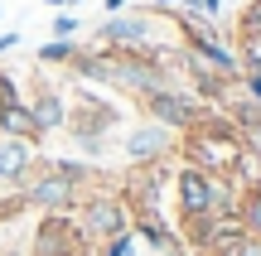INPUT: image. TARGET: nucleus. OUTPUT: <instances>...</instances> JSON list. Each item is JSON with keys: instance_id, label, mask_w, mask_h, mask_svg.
Instances as JSON below:
<instances>
[{"instance_id": "obj_1", "label": "nucleus", "mask_w": 261, "mask_h": 256, "mask_svg": "<svg viewBox=\"0 0 261 256\" xmlns=\"http://www.w3.org/2000/svg\"><path fill=\"white\" fill-rule=\"evenodd\" d=\"M121 126V106L112 102V97L92 92V87H77L73 92V106H68V140H73L77 155H87V160H102L107 155V135Z\"/></svg>"}, {"instance_id": "obj_18", "label": "nucleus", "mask_w": 261, "mask_h": 256, "mask_svg": "<svg viewBox=\"0 0 261 256\" xmlns=\"http://www.w3.org/2000/svg\"><path fill=\"white\" fill-rule=\"evenodd\" d=\"M232 34H237V44H261V0H242Z\"/></svg>"}, {"instance_id": "obj_29", "label": "nucleus", "mask_w": 261, "mask_h": 256, "mask_svg": "<svg viewBox=\"0 0 261 256\" xmlns=\"http://www.w3.org/2000/svg\"><path fill=\"white\" fill-rule=\"evenodd\" d=\"M160 256H179V247H174V251H160Z\"/></svg>"}, {"instance_id": "obj_9", "label": "nucleus", "mask_w": 261, "mask_h": 256, "mask_svg": "<svg viewBox=\"0 0 261 256\" xmlns=\"http://www.w3.org/2000/svg\"><path fill=\"white\" fill-rule=\"evenodd\" d=\"M169 189H174V213L179 218H203L213 208V174L194 169V164H179Z\"/></svg>"}, {"instance_id": "obj_16", "label": "nucleus", "mask_w": 261, "mask_h": 256, "mask_svg": "<svg viewBox=\"0 0 261 256\" xmlns=\"http://www.w3.org/2000/svg\"><path fill=\"white\" fill-rule=\"evenodd\" d=\"M77 48H83L77 39H48V44L34 48V63H39V68H68V63L77 58Z\"/></svg>"}, {"instance_id": "obj_2", "label": "nucleus", "mask_w": 261, "mask_h": 256, "mask_svg": "<svg viewBox=\"0 0 261 256\" xmlns=\"http://www.w3.org/2000/svg\"><path fill=\"white\" fill-rule=\"evenodd\" d=\"M174 155L184 164H194V169H203V174H223V179H232L237 164L247 160L237 131H184L174 140Z\"/></svg>"}, {"instance_id": "obj_10", "label": "nucleus", "mask_w": 261, "mask_h": 256, "mask_svg": "<svg viewBox=\"0 0 261 256\" xmlns=\"http://www.w3.org/2000/svg\"><path fill=\"white\" fill-rule=\"evenodd\" d=\"M174 140L179 135H169L165 126L140 121V126H130L121 135V150H126L130 164H160V160H174Z\"/></svg>"}, {"instance_id": "obj_27", "label": "nucleus", "mask_w": 261, "mask_h": 256, "mask_svg": "<svg viewBox=\"0 0 261 256\" xmlns=\"http://www.w3.org/2000/svg\"><path fill=\"white\" fill-rule=\"evenodd\" d=\"M121 10H130L126 0H107V15H121Z\"/></svg>"}, {"instance_id": "obj_22", "label": "nucleus", "mask_w": 261, "mask_h": 256, "mask_svg": "<svg viewBox=\"0 0 261 256\" xmlns=\"http://www.w3.org/2000/svg\"><path fill=\"white\" fill-rule=\"evenodd\" d=\"M237 58H242V73H256L261 77V44H242Z\"/></svg>"}, {"instance_id": "obj_8", "label": "nucleus", "mask_w": 261, "mask_h": 256, "mask_svg": "<svg viewBox=\"0 0 261 256\" xmlns=\"http://www.w3.org/2000/svg\"><path fill=\"white\" fill-rule=\"evenodd\" d=\"M169 179H174V174H169V160H160V164H130V169L121 174V184H116V193H121V203L130 213L160 208V193H165Z\"/></svg>"}, {"instance_id": "obj_4", "label": "nucleus", "mask_w": 261, "mask_h": 256, "mask_svg": "<svg viewBox=\"0 0 261 256\" xmlns=\"http://www.w3.org/2000/svg\"><path fill=\"white\" fill-rule=\"evenodd\" d=\"M130 102H136V111L145 116V121L165 126L169 135H184L189 126H194L198 106H203L189 87H145V92H136Z\"/></svg>"}, {"instance_id": "obj_17", "label": "nucleus", "mask_w": 261, "mask_h": 256, "mask_svg": "<svg viewBox=\"0 0 261 256\" xmlns=\"http://www.w3.org/2000/svg\"><path fill=\"white\" fill-rule=\"evenodd\" d=\"M48 169H58L63 179H73V184H83V189H97V174L102 169H92L87 160H77V155H54V160H44Z\"/></svg>"}, {"instance_id": "obj_12", "label": "nucleus", "mask_w": 261, "mask_h": 256, "mask_svg": "<svg viewBox=\"0 0 261 256\" xmlns=\"http://www.w3.org/2000/svg\"><path fill=\"white\" fill-rule=\"evenodd\" d=\"M0 135H10V140H24V145H34V150L48 140V131L34 121V111H29L24 92H15V97H0Z\"/></svg>"}, {"instance_id": "obj_7", "label": "nucleus", "mask_w": 261, "mask_h": 256, "mask_svg": "<svg viewBox=\"0 0 261 256\" xmlns=\"http://www.w3.org/2000/svg\"><path fill=\"white\" fill-rule=\"evenodd\" d=\"M83 184H73V179H63L58 169H48L44 160H39V169L29 174V184H24V198H29V208H39V213H77V203H83Z\"/></svg>"}, {"instance_id": "obj_6", "label": "nucleus", "mask_w": 261, "mask_h": 256, "mask_svg": "<svg viewBox=\"0 0 261 256\" xmlns=\"http://www.w3.org/2000/svg\"><path fill=\"white\" fill-rule=\"evenodd\" d=\"M29 251L34 256H92V242L83 237L73 213H39Z\"/></svg>"}, {"instance_id": "obj_14", "label": "nucleus", "mask_w": 261, "mask_h": 256, "mask_svg": "<svg viewBox=\"0 0 261 256\" xmlns=\"http://www.w3.org/2000/svg\"><path fill=\"white\" fill-rule=\"evenodd\" d=\"M130 237L145 242L150 251H174V247H179V232L165 222V213H160V208H140V213H130Z\"/></svg>"}, {"instance_id": "obj_20", "label": "nucleus", "mask_w": 261, "mask_h": 256, "mask_svg": "<svg viewBox=\"0 0 261 256\" xmlns=\"http://www.w3.org/2000/svg\"><path fill=\"white\" fill-rule=\"evenodd\" d=\"M77 34H83V19L73 10H58L54 15V39H77Z\"/></svg>"}, {"instance_id": "obj_11", "label": "nucleus", "mask_w": 261, "mask_h": 256, "mask_svg": "<svg viewBox=\"0 0 261 256\" xmlns=\"http://www.w3.org/2000/svg\"><path fill=\"white\" fill-rule=\"evenodd\" d=\"M24 102H29L34 121L44 126L48 135L63 131V121H68V92H63L58 82H48L44 73H34V77H29V87H24Z\"/></svg>"}, {"instance_id": "obj_15", "label": "nucleus", "mask_w": 261, "mask_h": 256, "mask_svg": "<svg viewBox=\"0 0 261 256\" xmlns=\"http://www.w3.org/2000/svg\"><path fill=\"white\" fill-rule=\"evenodd\" d=\"M237 218H242V227L252 232V237H261V179L237 189Z\"/></svg>"}, {"instance_id": "obj_24", "label": "nucleus", "mask_w": 261, "mask_h": 256, "mask_svg": "<svg viewBox=\"0 0 261 256\" xmlns=\"http://www.w3.org/2000/svg\"><path fill=\"white\" fill-rule=\"evenodd\" d=\"M232 256H261V237H252V232H247L242 242H237V251Z\"/></svg>"}, {"instance_id": "obj_26", "label": "nucleus", "mask_w": 261, "mask_h": 256, "mask_svg": "<svg viewBox=\"0 0 261 256\" xmlns=\"http://www.w3.org/2000/svg\"><path fill=\"white\" fill-rule=\"evenodd\" d=\"M15 48H19V34H0V58L15 53Z\"/></svg>"}, {"instance_id": "obj_19", "label": "nucleus", "mask_w": 261, "mask_h": 256, "mask_svg": "<svg viewBox=\"0 0 261 256\" xmlns=\"http://www.w3.org/2000/svg\"><path fill=\"white\" fill-rule=\"evenodd\" d=\"M19 213H29V198H24V189H5V198H0V222H15Z\"/></svg>"}, {"instance_id": "obj_30", "label": "nucleus", "mask_w": 261, "mask_h": 256, "mask_svg": "<svg viewBox=\"0 0 261 256\" xmlns=\"http://www.w3.org/2000/svg\"><path fill=\"white\" fill-rule=\"evenodd\" d=\"M0 19H5V5H0Z\"/></svg>"}, {"instance_id": "obj_21", "label": "nucleus", "mask_w": 261, "mask_h": 256, "mask_svg": "<svg viewBox=\"0 0 261 256\" xmlns=\"http://www.w3.org/2000/svg\"><path fill=\"white\" fill-rule=\"evenodd\" d=\"M136 251V237L130 232H121V237H112V242H102V247H92V256H130Z\"/></svg>"}, {"instance_id": "obj_23", "label": "nucleus", "mask_w": 261, "mask_h": 256, "mask_svg": "<svg viewBox=\"0 0 261 256\" xmlns=\"http://www.w3.org/2000/svg\"><path fill=\"white\" fill-rule=\"evenodd\" d=\"M237 92L252 97V102H261V77L256 73H242V77H237Z\"/></svg>"}, {"instance_id": "obj_13", "label": "nucleus", "mask_w": 261, "mask_h": 256, "mask_svg": "<svg viewBox=\"0 0 261 256\" xmlns=\"http://www.w3.org/2000/svg\"><path fill=\"white\" fill-rule=\"evenodd\" d=\"M34 169H39V150L34 145L0 135V189H24Z\"/></svg>"}, {"instance_id": "obj_3", "label": "nucleus", "mask_w": 261, "mask_h": 256, "mask_svg": "<svg viewBox=\"0 0 261 256\" xmlns=\"http://www.w3.org/2000/svg\"><path fill=\"white\" fill-rule=\"evenodd\" d=\"M73 218H77V227H83V237L92 242V247H102V242L130 232V208L121 203L116 189H87Z\"/></svg>"}, {"instance_id": "obj_31", "label": "nucleus", "mask_w": 261, "mask_h": 256, "mask_svg": "<svg viewBox=\"0 0 261 256\" xmlns=\"http://www.w3.org/2000/svg\"><path fill=\"white\" fill-rule=\"evenodd\" d=\"M227 5H232V0H227Z\"/></svg>"}, {"instance_id": "obj_25", "label": "nucleus", "mask_w": 261, "mask_h": 256, "mask_svg": "<svg viewBox=\"0 0 261 256\" xmlns=\"http://www.w3.org/2000/svg\"><path fill=\"white\" fill-rule=\"evenodd\" d=\"M15 92H19V87H15V77H10L5 68H0V97H15Z\"/></svg>"}, {"instance_id": "obj_28", "label": "nucleus", "mask_w": 261, "mask_h": 256, "mask_svg": "<svg viewBox=\"0 0 261 256\" xmlns=\"http://www.w3.org/2000/svg\"><path fill=\"white\" fill-rule=\"evenodd\" d=\"M44 5H54V10H68V5H83V0H44Z\"/></svg>"}, {"instance_id": "obj_5", "label": "nucleus", "mask_w": 261, "mask_h": 256, "mask_svg": "<svg viewBox=\"0 0 261 256\" xmlns=\"http://www.w3.org/2000/svg\"><path fill=\"white\" fill-rule=\"evenodd\" d=\"M97 44L155 48V44H165V19H155L145 5L140 10H121V15H107L102 24H97Z\"/></svg>"}]
</instances>
